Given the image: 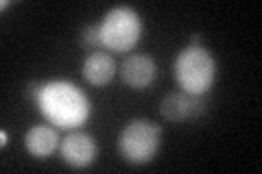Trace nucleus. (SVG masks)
I'll return each instance as SVG.
<instances>
[{
	"label": "nucleus",
	"mask_w": 262,
	"mask_h": 174,
	"mask_svg": "<svg viewBox=\"0 0 262 174\" xmlns=\"http://www.w3.org/2000/svg\"><path fill=\"white\" fill-rule=\"evenodd\" d=\"M160 113L164 120L173 124L192 122L206 113V103H203V96H192L179 89V92H170L162 98Z\"/></svg>",
	"instance_id": "obj_6"
},
{
	"label": "nucleus",
	"mask_w": 262,
	"mask_h": 174,
	"mask_svg": "<svg viewBox=\"0 0 262 174\" xmlns=\"http://www.w3.org/2000/svg\"><path fill=\"white\" fill-rule=\"evenodd\" d=\"M59 155L70 168L85 170L98 159V144L90 133L77 129V131H70L66 137H61Z\"/></svg>",
	"instance_id": "obj_5"
},
{
	"label": "nucleus",
	"mask_w": 262,
	"mask_h": 174,
	"mask_svg": "<svg viewBox=\"0 0 262 174\" xmlns=\"http://www.w3.org/2000/svg\"><path fill=\"white\" fill-rule=\"evenodd\" d=\"M175 81L182 92L192 96H206L216 83L219 61L206 46H186L179 51L173 63Z\"/></svg>",
	"instance_id": "obj_2"
},
{
	"label": "nucleus",
	"mask_w": 262,
	"mask_h": 174,
	"mask_svg": "<svg viewBox=\"0 0 262 174\" xmlns=\"http://www.w3.org/2000/svg\"><path fill=\"white\" fill-rule=\"evenodd\" d=\"M203 44V37L199 35V33H192V35H190V44H188V46H201Z\"/></svg>",
	"instance_id": "obj_13"
},
{
	"label": "nucleus",
	"mask_w": 262,
	"mask_h": 174,
	"mask_svg": "<svg viewBox=\"0 0 262 174\" xmlns=\"http://www.w3.org/2000/svg\"><path fill=\"white\" fill-rule=\"evenodd\" d=\"M59 146H61V135L59 129L53 127V124H35L24 135V151L37 161L53 157L59 151Z\"/></svg>",
	"instance_id": "obj_8"
},
{
	"label": "nucleus",
	"mask_w": 262,
	"mask_h": 174,
	"mask_svg": "<svg viewBox=\"0 0 262 174\" xmlns=\"http://www.w3.org/2000/svg\"><path fill=\"white\" fill-rule=\"evenodd\" d=\"M39 92H42V83H39V81H31V83H27V85H24V96H27L33 105H37Z\"/></svg>",
	"instance_id": "obj_11"
},
{
	"label": "nucleus",
	"mask_w": 262,
	"mask_h": 174,
	"mask_svg": "<svg viewBox=\"0 0 262 174\" xmlns=\"http://www.w3.org/2000/svg\"><path fill=\"white\" fill-rule=\"evenodd\" d=\"M11 5H13V3H11V0H5V3H3V5H0V7H3V11H5V9H7V7H11Z\"/></svg>",
	"instance_id": "obj_14"
},
{
	"label": "nucleus",
	"mask_w": 262,
	"mask_h": 174,
	"mask_svg": "<svg viewBox=\"0 0 262 174\" xmlns=\"http://www.w3.org/2000/svg\"><path fill=\"white\" fill-rule=\"evenodd\" d=\"M9 142H11V135L7 133V129H3V131H0V146L7 148V144H9Z\"/></svg>",
	"instance_id": "obj_12"
},
{
	"label": "nucleus",
	"mask_w": 262,
	"mask_h": 174,
	"mask_svg": "<svg viewBox=\"0 0 262 174\" xmlns=\"http://www.w3.org/2000/svg\"><path fill=\"white\" fill-rule=\"evenodd\" d=\"M79 44L83 46V51L90 53H101L103 48V39H101V27L98 24H88L79 31Z\"/></svg>",
	"instance_id": "obj_10"
},
{
	"label": "nucleus",
	"mask_w": 262,
	"mask_h": 174,
	"mask_svg": "<svg viewBox=\"0 0 262 174\" xmlns=\"http://www.w3.org/2000/svg\"><path fill=\"white\" fill-rule=\"evenodd\" d=\"M35 107L48 124L63 131L81 129L92 115V103L88 94L66 79L42 83V92H39Z\"/></svg>",
	"instance_id": "obj_1"
},
{
	"label": "nucleus",
	"mask_w": 262,
	"mask_h": 174,
	"mask_svg": "<svg viewBox=\"0 0 262 174\" xmlns=\"http://www.w3.org/2000/svg\"><path fill=\"white\" fill-rule=\"evenodd\" d=\"M118 72L127 87L136 89V92H142V89L151 87L155 79H158V63H155V59L149 55L134 53V55L125 57V61H122Z\"/></svg>",
	"instance_id": "obj_7"
},
{
	"label": "nucleus",
	"mask_w": 262,
	"mask_h": 174,
	"mask_svg": "<svg viewBox=\"0 0 262 174\" xmlns=\"http://www.w3.org/2000/svg\"><path fill=\"white\" fill-rule=\"evenodd\" d=\"M98 27H101L103 48L110 53H131L144 31L140 13L129 5L112 7L98 22Z\"/></svg>",
	"instance_id": "obj_3"
},
{
	"label": "nucleus",
	"mask_w": 262,
	"mask_h": 174,
	"mask_svg": "<svg viewBox=\"0 0 262 174\" xmlns=\"http://www.w3.org/2000/svg\"><path fill=\"white\" fill-rule=\"evenodd\" d=\"M81 74L92 87H105L118 74V65L114 61V55H110L107 51L90 53L81 65Z\"/></svg>",
	"instance_id": "obj_9"
},
{
	"label": "nucleus",
	"mask_w": 262,
	"mask_h": 174,
	"mask_svg": "<svg viewBox=\"0 0 262 174\" xmlns=\"http://www.w3.org/2000/svg\"><path fill=\"white\" fill-rule=\"evenodd\" d=\"M162 129L151 120H129L118 133V155L131 165L151 163L160 153Z\"/></svg>",
	"instance_id": "obj_4"
}]
</instances>
